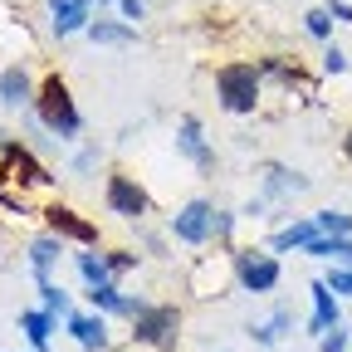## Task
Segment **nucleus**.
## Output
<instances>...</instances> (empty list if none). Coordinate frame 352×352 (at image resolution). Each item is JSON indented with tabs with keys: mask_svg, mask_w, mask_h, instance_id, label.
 <instances>
[{
	"mask_svg": "<svg viewBox=\"0 0 352 352\" xmlns=\"http://www.w3.org/2000/svg\"><path fill=\"white\" fill-rule=\"evenodd\" d=\"M34 113H39V122L54 132V138H78V127H83V118H78V108H74V98H69V83L54 74V78H44V88H39V98H34Z\"/></svg>",
	"mask_w": 352,
	"mask_h": 352,
	"instance_id": "obj_1",
	"label": "nucleus"
},
{
	"mask_svg": "<svg viewBox=\"0 0 352 352\" xmlns=\"http://www.w3.org/2000/svg\"><path fill=\"white\" fill-rule=\"evenodd\" d=\"M215 94L226 113H254L259 103V69L254 64H226L215 74Z\"/></svg>",
	"mask_w": 352,
	"mask_h": 352,
	"instance_id": "obj_2",
	"label": "nucleus"
},
{
	"mask_svg": "<svg viewBox=\"0 0 352 352\" xmlns=\"http://www.w3.org/2000/svg\"><path fill=\"white\" fill-rule=\"evenodd\" d=\"M132 338L147 342V347H171L176 342V328H182V314L176 308H157V303H142L138 314H132Z\"/></svg>",
	"mask_w": 352,
	"mask_h": 352,
	"instance_id": "obj_3",
	"label": "nucleus"
},
{
	"mask_svg": "<svg viewBox=\"0 0 352 352\" xmlns=\"http://www.w3.org/2000/svg\"><path fill=\"white\" fill-rule=\"evenodd\" d=\"M235 274H240V289H245V294H270V289L279 284V259H274V254L240 250V254H235Z\"/></svg>",
	"mask_w": 352,
	"mask_h": 352,
	"instance_id": "obj_4",
	"label": "nucleus"
},
{
	"mask_svg": "<svg viewBox=\"0 0 352 352\" xmlns=\"http://www.w3.org/2000/svg\"><path fill=\"white\" fill-rule=\"evenodd\" d=\"M210 226H215L210 201H186L182 210L171 215V235L182 240V245H206L210 240Z\"/></svg>",
	"mask_w": 352,
	"mask_h": 352,
	"instance_id": "obj_5",
	"label": "nucleus"
},
{
	"mask_svg": "<svg viewBox=\"0 0 352 352\" xmlns=\"http://www.w3.org/2000/svg\"><path fill=\"white\" fill-rule=\"evenodd\" d=\"M108 210L122 215V220H142V215H147V191L132 182V176L113 171V176H108Z\"/></svg>",
	"mask_w": 352,
	"mask_h": 352,
	"instance_id": "obj_6",
	"label": "nucleus"
},
{
	"mask_svg": "<svg viewBox=\"0 0 352 352\" xmlns=\"http://www.w3.org/2000/svg\"><path fill=\"white\" fill-rule=\"evenodd\" d=\"M308 294H314V323H308V333H328V328H338L342 323V308H338V294L328 289V279H314L308 284Z\"/></svg>",
	"mask_w": 352,
	"mask_h": 352,
	"instance_id": "obj_7",
	"label": "nucleus"
},
{
	"mask_svg": "<svg viewBox=\"0 0 352 352\" xmlns=\"http://www.w3.org/2000/svg\"><path fill=\"white\" fill-rule=\"evenodd\" d=\"M44 215H50V230L64 235V240H78V245H94L98 240V226H94V220H83V215H74L69 206H50Z\"/></svg>",
	"mask_w": 352,
	"mask_h": 352,
	"instance_id": "obj_8",
	"label": "nucleus"
},
{
	"mask_svg": "<svg viewBox=\"0 0 352 352\" xmlns=\"http://www.w3.org/2000/svg\"><path fill=\"white\" fill-rule=\"evenodd\" d=\"M176 152H182V157H191L201 171H210V166H215V152L206 147V138H201V122H196V118H182V127H176Z\"/></svg>",
	"mask_w": 352,
	"mask_h": 352,
	"instance_id": "obj_9",
	"label": "nucleus"
},
{
	"mask_svg": "<svg viewBox=\"0 0 352 352\" xmlns=\"http://www.w3.org/2000/svg\"><path fill=\"white\" fill-rule=\"evenodd\" d=\"M50 15H54V34L59 39H69V34L94 25L88 20V0H50Z\"/></svg>",
	"mask_w": 352,
	"mask_h": 352,
	"instance_id": "obj_10",
	"label": "nucleus"
},
{
	"mask_svg": "<svg viewBox=\"0 0 352 352\" xmlns=\"http://www.w3.org/2000/svg\"><path fill=\"white\" fill-rule=\"evenodd\" d=\"M69 333L83 352H103L108 347V323L98 314H69Z\"/></svg>",
	"mask_w": 352,
	"mask_h": 352,
	"instance_id": "obj_11",
	"label": "nucleus"
},
{
	"mask_svg": "<svg viewBox=\"0 0 352 352\" xmlns=\"http://www.w3.org/2000/svg\"><path fill=\"white\" fill-rule=\"evenodd\" d=\"M59 254H64V235H39L34 245H30V270H34V279H50V270L59 264Z\"/></svg>",
	"mask_w": 352,
	"mask_h": 352,
	"instance_id": "obj_12",
	"label": "nucleus"
},
{
	"mask_svg": "<svg viewBox=\"0 0 352 352\" xmlns=\"http://www.w3.org/2000/svg\"><path fill=\"white\" fill-rule=\"evenodd\" d=\"M54 314H50V308H25V314H20V328H25V338H30V347L34 352H44V347H50V338H54Z\"/></svg>",
	"mask_w": 352,
	"mask_h": 352,
	"instance_id": "obj_13",
	"label": "nucleus"
},
{
	"mask_svg": "<svg viewBox=\"0 0 352 352\" xmlns=\"http://www.w3.org/2000/svg\"><path fill=\"white\" fill-rule=\"evenodd\" d=\"M0 103H6V108H25V103H34V94H30V74H25L20 64H10L6 74H0Z\"/></svg>",
	"mask_w": 352,
	"mask_h": 352,
	"instance_id": "obj_14",
	"label": "nucleus"
},
{
	"mask_svg": "<svg viewBox=\"0 0 352 352\" xmlns=\"http://www.w3.org/2000/svg\"><path fill=\"white\" fill-rule=\"evenodd\" d=\"M308 259H338V264H352V240L347 235H314L303 245Z\"/></svg>",
	"mask_w": 352,
	"mask_h": 352,
	"instance_id": "obj_15",
	"label": "nucleus"
},
{
	"mask_svg": "<svg viewBox=\"0 0 352 352\" xmlns=\"http://www.w3.org/2000/svg\"><path fill=\"white\" fill-rule=\"evenodd\" d=\"M74 270L83 274V284H88V289H98V284H113V264H108V254H94V250H83V254H74Z\"/></svg>",
	"mask_w": 352,
	"mask_h": 352,
	"instance_id": "obj_16",
	"label": "nucleus"
},
{
	"mask_svg": "<svg viewBox=\"0 0 352 352\" xmlns=\"http://www.w3.org/2000/svg\"><path fill=\"white\" fill-rule=\"evenodd\" d=\"M314 235H323V230H318V220H314V215H303V220H294V226L274 230V250H303Z\"/></svg>",
	"mask_w": 352,
	"mask_h": 352,
	"instance_id": "obj_17",
	"label": "nucleus"
},
{
	"mask_svg": "<svg viewBox=\"0 0 352 352\" xmlns=\"http://www.w3.org/2000/svg\"><path fill=\"white\" fill-rule=\"evenodd\" d=\"M289 328H294V318H289V314H274L270 323H254V328H250V338H254L259 347H274V342H279Z\"/></svg>",
	"mask_w": 352,
	"mask_h": 352,
	"instance_id": "obj_18",
	"label": "nucleus"
},
{
	"mask_svg": "<svg viewBox=\"0 0 352 352\" xmlns=\"http://www.w3.org/2000/svg\"><path fill=\"white\" fill-rule=\"evenodd\" d=\"M6 157L15 162V171H25V182H34V186H44V182H50V171H44V166H39V162H34L25 147H15V142H10V147H6Z\"/></svg>",
	"mask_w": 352,
	"mask_h": 352,
	"instance_id": "obj_19",
	"label": "nucleus"
},
{
	"mask_svg": "<svg viewBox=\"0 0 352 352\" xmlns=\"http://www.w3.org/2000/svg\"><path fill=\"white\" fill-rule=\"evenodd\" d=\"M132 30H138V25H113V20H94V25H88L94 44H127V39H132Z\"/></svg>",
	"mask_w": 352,
	"mask_h": 352,
	"instance_id": "obj_20",
	"label": "nucleus"
},
{
	"mask_svg": "<svg viewBox=\"0 0 352 352\" xmlns=\"http://www.w3.org/2000/svg\"><path fill=\"white\" fill-rule=\"evenodd\" d=\"M39 298H44V308H50L54 318H69V314H74V308H69V294H64L54 279H39Z\"/></svg>",
	"mask_w": 352,
	"mask_h": 352,
	"instance_id": "obj_21",
	"label": "nucleus"
},
{
	"mask_svg": "<svg viewBox=\"0 0 352 352\" xmlns=\"http://www.w3.org/2000/svg\"><path fill=\"white\" fill-rule=\"evenodd\" d=\"M308 182L298 171H284V166H270V196H284V191H303Z\"/></svg>",
	"mask_w": 352,
	"mask_h": 352,
	"instance_id": "obj_22",
	"label": "nucleus"
},
{
	"mask_svg": "<svg viewBox=\"0 0 352 352\" xmlns=\"http://www.w3.org/2000/svg\"><path fill=\"white\" fill-rule=\"evenodd\" d=\"M314 220L323 235H352V215H342V210H318Z\"/></svg>",
	"mask_w": 352,
	"mask_h": 352,
	"instance_id": "obj_23",
	"label": "nucleus"
},
{
	"mask_svg": "<svg viewBox=\"0 0 352 352\" xmlns=\"http://www.w3.org/2000/svg\"><path fill=\"white\" fill-rule=\"evenodd\" d=\"M303 25H308V34H318V39H328V34H333V15H328V10H308V15H303Z\"/></svg>",
	"mask_w": 352,
	"mask_h": 352,
	"instance_id": "obj_24",
	"label": "nucleus"
},
{
	"mask_svg": "<svg viewBox=\"0 0 352 352\" xmlns=\"http://www.w3.org/2000/svg\"><path fill=\"white\" fill-rule=\"evenodd\" d=\"M328 289H333V294H352V270L333 264V270H328Z\"/></svg>",
	"mask_w": 352,
	"mask_h": 352,
	"instance_id": "obj_25",
	"label": "nucleus"
},
{
	"mask_svg": "<svg viewBox=\"0 0 352 352\" xmlns=\"http://www.w3.org/2000/svg\"><path fill=\"white\" fill-rule=\"evenodd\" d=\"M318 347H323V352H347V333H342V323L328 328V333L318 338Z\"/></svg>",
	"mask_w": 352,
	"mask_h": 352,
	"instance_id": "obj_26",
	"label": "nucleus"
},
{
	"mask_svg": "<svg viewBox=\"0 0 352 352\" xmlns=\"http://www.w3.org/2000/svg\"><path fill=\"white\" fill-rule=\"evenodd\" d=\"M230 230H235V215H230V210H215V226H210V235H215V240H226Z\"/></svg>",
	"mask_w": 352,
	"mask_h": 352,
	"instance_id": "obj_27",
	"label": "nucleus"
},
{
	"mask_svg": "<svg viewBox=\"0 0 352 352\" xmlns=\"http://www.w3.org/2000/svg\"><path fill=\"white\" fill-rule=\"evenodd\" d=\"M323 69H328V74H342V69H347V54L338 50V44H328V54H323Z\"/></svg>",
	"mask_w": 352,
	"mask_h": 352,
	"instance_id": "obj_28",
	"label": "nucleus"
},
{
	"mask_svg": "<svg viewBox=\"0 0 352 352\" xmlns=\"http://www.w3.org/2000/svg\"><path fill=\"white\" fill-rule=\"evenodd\" d=\"M118 6H122V15H127V25H138V20L147 15V6H142V0H118Z\"/></svg>",
	"mask_w": 352,
	"mask_h": 352,
	"instance_id": "obj_29",
	"label": "nucleus"
},
{
	"mask_svg": "<svg viewBox=\"0 0 352 352\" xmlns=\"http://www.w3.org/2000/svg\"><path fill=\"white\" fill-rule=\"evenodd\" d=\"M108 264H113V274H122V270H132V264H138V254H108Z\"/></svg>",
	"mask_w": 352,
	"mask_h": 352,
	"instance_id": "obj_30",
	"label": "nucleus"
},
{
	"mask_svg": "<svg viewBox=\"0 0 352 352\" xmlns=\"http://www.w3.org/2000/svg\"><path fill=\"white\" fill-rule=\"evenodd\" d=\"M328 15H333V20H352V6H342V0H333V6H328Z\"/></svg>",
	"mask_w": 352,
	"mask_h": 352,
	"instance_id": "obj_31",
	"label": "nucleus"
},
{
	"mask_svg": "<svg viewBox=\"0 0 352 352\" xmlns=\"http://www.w3.org/2000/svg\"><path fill=\"white\" fill-rule=\"evenodd\" d=\"M347 162H352V132H347Z\"/></svg>",
	"mask_w": 352,
	"mask_h": 352,
	"instance_id": "obj_32",
	"label": "nucleus"
},
{
	"mask_svg": "<svg viewBox=\"0 0 352 352\" xmlns=\"http://www.w3.org/2000/svg\"><path fill=\"white\" fill-rule=\"evenodd\" d=\"M98 6H108V0H98Z\"/></svg>",
	"mask_w": 352,
	"mask_h": 352,
	"instance_id": "obj_33",
	"label": "nucleus"
}]
</instances>
